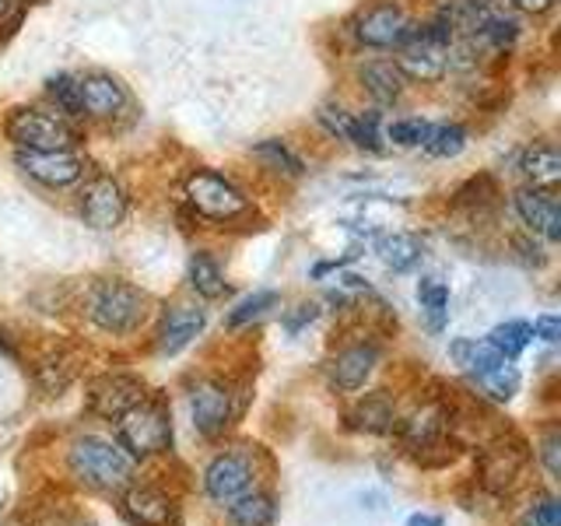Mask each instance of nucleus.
Here are the masks:
<instances>
[{
    "label": "nucleus",
    "mask_w": 561,
    "mask_h": 526,
    "mask_svg": "<svg viewBox=\"0 0 561 526\" xmlns=\"http://www.w3.org/2000/svg\"><path fill=\"white\" fill-rule=\"evenodd\" d=\"M84 316L99 327L102 333H113V338H127L134 333L148 316V295L127 285V281H99L92 285L84 298Z\"/></svg>",
    "instance_id": "obj_1"
},
{
    "label": "nucleus",
    "mask_w": 561,
    "mask_h": 526,
    "mask_svg": "<svg viewBox=\"0 0 561 526\" xmlns=\"http://www.w3.org/2000/svg\"><path fill=\"white\" fill-rule=\"evenodd\" d=\"M70 473L95 491H119L127 488L134 478V460L123 453L119 443H105L99 435H84L78 438L67 453Z\"/></svg>",
    "instance_id": "obj_2"
},
{
    "label": "nucleus",
    "mask_w": 561,
    "mask_h": 526,
    "mask_svg": "<svg viewBox=\"0 0 561 526\" xmlns=\"http://www.w3.org/2000/svg\"><path fill=\"white\" fill-rule=\"evenodd\" d=\"M116 438L123 453L130 456V460H151L158 453H169L172 446V414L165 408V400H154V397H145L140 403L116 418Z\"/></svg>",
    "instance_id": "obj_3"
},
{
    "label": "nucleus",
    "mask_w": 561,
    "mask_h": 526,
    "mask_svg": "<svg viewBox=\"0 0 561 526\" xmlns=\"http://www.w3.org/2000/svg\"><path fill=\"white\" fill-rule=\"evenodd\" d=\"M4 134L18 151H70L78 145L75 123L46 105H18L4 123Z\"/></svg>",
    "instance_id": "obj_4"
},
{
    "label": "nucleus",
    "mask_w": 561,
    "mask_h": 526,
    "mask_svg": "<svg viewBox=\"0 0 561 526\" xmlns=\"http://www.w3.org/2000/svg\"><path fill=\"white\" fill-rule=\"evenodd\" d=\"M183 197L204 221H218V225L239 221L253 210V201L245 197L242 186H236L228 175L210 172V169H197L186 175Z\"/></svg>",
    "instance_id": "obj_5"
},
{
    "label": "nucleus",
    "mask_w": 561,
    "mask_h": 526,
    "mask_svg": "<svg viewBox=\"0 0 561 526\" xmlns=\"http://www.w3.org/2000/svg\"><path fill=\"white\" fill-rule=\"evenodd\" d=\"M127 190L116 180V175H92L81 193H78V210L88 228H95V232H113L116 225H123L127 218Z\"/></svg>",
    "instance_id": "obj_6"
},
{
    "label": "nucleus",
    "mask_w": 561,
    "mask_h": 526,
    "mask_svg": "<svg viewBox=\"0 0 561 526\" xmlns=\"http://www.w3.org/2000/svg\"><path fill=\"white\" fill-rule=\"evenodd\" d=\"M411 32L414 25L400 4H373L355 18V39L368 49H400Z\"/></svg>",
    "instance_id": "obj_7"
},
{
    "label": "nucleus",
    "mask_w": 561,
    "mask_h": 526,
    "mask_svg": "<svg viewBox=\"0 0 561 526\" xmlns=\"http://www.w3.org/2000/svg\"><path fill=\"white\" fill-rule=\"evenodd\" d=\"M14 165L49 190H67L84 180V162L75 151H14Z\"/></svg>",
    "instance_id": "obj_8"
},
{
    "label": "nucleus",
    "mask_w": 561,
    "mask_h": 526,
    "mask_svg": "<svg viewBox=\"0 0 561 526\" xmlns=\"http://www.w3.org/2000/svg\"><path fill=\"white\" fill-rule=\"evenodd\" d=\"M78 99H81V116L92 119H116L130 110V95L119 78L105 75V70H88L78 78Z\"/></svg>",
    "instance_id": "obj_9"
},
{
    "label": "nucleus",
    "mask_w": 561,
    "mask_h": 526,
    "mask_svg": "<svg viewBox=\"0 0 561 526\" xmlns=\"http://www.w3.org/2000/svg\"><path fill=\"white\" fill-rule=\"evenodd\" d=\"M190 411H193V428L201 435L215 438L221 435L228 425H232V414H236V403H232V390L218 379H204L193 386L190 393Z\"/></svg>",
    "instance_id": "obj_10"
},
{
    "label": "nucleus",
    "mask_w": 561,
    "mask_h": 526,
    "mask_svg": "<svg viewBox=\"0 0 561 526\" xmlns=\"http://www.w3.org/2000/svg\"><path fill=\"white\" fill-rule=\"evenodd\" d=\"M145 397H148L145 382H140L137 376L110 373V376H99L92 386H88V411H95L105 421H116Z\"/></svg>",
    "instance_id": "obj_11"
},
{
    "label": "nucleus",
    "mask_w": 561,
    "mask_h": 526,
    "mask_svg": "<svg viewBox=\"0 0 561 526\" xmlns=\"http://www.w3.org/2000/svg\"><path fill=\"white\" fill-rule=\"evenodd\" d=\"M253 488V464L239 453H221L204 470V491L215 502H232Z\"/></svg>",
    "instance_id": "obj_12"
},
{
    "label": "nucleus",
    "mask_w": 561,
    "mask_h": 526,
    "mask_svg": "<svg viewBox=\"0 0 561 526\" xmlns=\"http://www.w3.org/2000/svg\"><path fill=\"white\" fill-rule=\"evenodd\" d=\"M516 215L523 218V225L530 232L543 236L548 242L561 239V207L554 201V193L548 190H519L516 193Z\"/></svg>",
    "instance_id": "obj_13"
},
{
    "label": "nucleus",
    "mask_w": 561,
    "mask_h": 526,
    "mask_svg": "<svg viewBox=\"0 0 561 526\" xmlns=\"http://www.w3.org/2000/svg\"><path fill=\"white\" fill-rule=\"evenodd\" d=\"M376 365H379L376 344H351V347L337 351V358L330 362V379L337 390L355 393L365 386V379L376 373Z\"/></svg>",
    "instance_id": "obj_14"
},
{
    "label": "nucleus",
    "mask_w": 561,
    "mask_h": 526,
    "mask_svg": "<svg viewBox=\"0 0 561 526\" xmlns=\"http://www.w3.org/2000/svg\"><path fill=\"white\" fill-rule=\"evenodd\" d=\"M123 516L130 519V526H172L175 508H172V499L162 495L158 488L127 484V495H123Z\"/></svg>",
    "instance_id": "obj_15"
},
{
    "label": "nucleus",
    "mask_w": 561,
    "mask_h": 526,
    "mask_svg": "<svg viewBox=\"0 0 561 526\" xmlns=\"http://www.w3.org/2000/svg\"><path fill=\"white\" fill-rule=\"evenodd\" d=\"M207 312L201 306H172L162 320V330H158V347L162 355H180L186 344H193V338L204 330Z\"/></svg>",
    "instance_id": "obj_16"
},
{
    "label": "nucleus",
    "mask_w": 561,
    "mask_h": 526,
    "mask_svg": "<svg viewBox=\"0 0 561 526\" xmlns=\"http://www.w3.org/2000/svg\"><path fill=\"white\" fill-rule=\"evenodd\" d=\"M526 464V453L519 443L505 446V443H495L481 453V484L491 488V491H505L519 478V470Z\"/></svg>",
    "instance_id": "obj_17"
},
{
    "label": "nucleus",
    "mask_w": 561,
    "mask_h": 526,
    "mask_svg": "<svg viewBox=\"0 0 561 526\" xmlns=\"http://www.w3.org/2000/svg\"><path fill=\"white\" fill-rule=\"evenodd\" d=\"M519 172L530 180L534 190L554 193L561 183V151L551 145V140H534V145L526 148L519 158Z\"/></svg>",
    "instance_id": "obj_18"
},
{
    "label": "nucleus",
    "mask_w": 561,
    "mask_h": 526,
    "mask_svg": "<svg viewBox=\"0 0 561 526\" xmlns=\"http://www.w3.org/2000/svg\"><path fill=\"white\" fill-rule=\"evenodd\" d=\"M358 81H362V92L379 105H393L403 95V88H408V81H403L400 67L393 60H365L358 67Z\"/></svg>",
    "instance_id": "obj_19"
},
{
    "label": "nucleus",
    "mask_w": 561,
    "mask_h": 526,
    "mask_svg": "<svg viewBox=\"0 0 561 526\" xmlns=\"http://www.w3.org/2000/svg\"><path fill=\"white\" fill-rule=\"evenodd\" d=\"M274 513H277V505L271 495H263V491H245V495L228 502V519H232V526H271Z\"/></svg>",
    "instance_id": "obj_20"
},
{
    "label": "nucleus",
    "mask_w": 561,
    "mask_h": 526,
    "mask_svg": "<svg viewBox=\"0 0 561 526\" xmlns=\"http://www.w3.org/2000/svg\"><path fill=\"white\" fill-rule=\"evenodd\" d=\"M417 302H421V312H425L428 330L432 333H443L446 330V320H449V288L438 277H421Z\"/></svg>",
    "instance_id": "obj_21"
},
{
    "label": "nucleus",
    "mask_w": 561,
    "mask_h": 526,
    "mask_svg": "<svg viewBox=\"0 0 561 526\" xmlns=\"http://www.w3.org/2000/svg\"><path fill=\"white\" fill-rule=\"evenodd\" d=\"M449 355L470 379H478L481 373H488V368H495L499 362H505L488 341H453Z\"/></svg>",
    "instance_id": "obj_22"
},
{
    "label": "nucleus",
    "mask_w": 561,
    "mask_h": 526,
    "mask_svg": "<svg viewBox=\"0 0 561 526\" xmlns=\"http://www.w3.org/2000/svg\"><path fill=\"white\" fill-rule=\"evenodd\" d=\"M347 421H351V428H362V432H393L397 411L386 397H368L347 414Z\"/></svg>",
    "instance_id": "obj_23"
},
{
    "label": "nucleus",
    "mask_w": 561,
    "mask_h": 526,
    "mask_svg": "<svg viewBox=\"0 0 561 526\" xmlns=\"http://www.w3.org/2000/svg\"><path fill=\"white\" fill-rule=\"evenodd\" d=\"M190 288L197 291L201 298H207V302H215V298H221L228 291L221 267L207 253H193V260H190Z\"/></svg>",
    "instance_id": "obj_24"
},
{
    "label": "nucleus",
    "mask_w": 561,
    "mask_h": 526,
    "mask_svg": "<svg viewBox=\"0 0 561 526\" xmlns=\"http://www.w3.org/2000/svg\"><path fill=\"white\" fill-rule=\"evenodd\" d=\"M530 341H534V330H530V323H526V320H508V323H499L495 330L488 333V344L495 347L505 362L519 358Z\"/></svg>",
    "instance_id": "obj_25"
},
{
    "label": "nucleus",
    "mask_w": 561,
    "mask_h": 526,
    "mask_svg": "<svg viewBox=\"0 0 561 526\" xmlns=\"http://www.w3.org/2000/svg\"><path fill=\"white\" fill-rule=\"evenodd\" d=\"M253 155H256L267 169H274L277 175H288V180H298V175L306 172V165L298 162V155L285 145V140H277V137L260 140V145L253 148Z\"/></svg>",
    "instance_id": "obj_26"
},
{
    "label": "nucleus",
    "mask_w": 561,
    "mask_h": 526,
    "mask_svg": "<svg viewBox=\"0 0 561 526\" xmlns=\"http://www.w3.org/2000/svg\"><path fill=\"white\" fill-rule=\"evenodd\" d=\"M473 386H478L484 397L505 403L519 393V373L508 362H499L495 368H488V373H481L478 379H473Z\"/></svg>",
    "instance_id": "obj_27"
},
{
    "label": "nucleus",
    "mask_w": 561,
    "mask_h": 526,
    "mask_svg": "<svg viewBox=\"0 0 561 526\" xmlns=\"http://www.w3.org/2000/svg\"><path fill=\"white\" fill-rule=\"evenodd\" d=\"M379 253H382V260H386V267L390 271H397V274H403V271H411L414 263L421 260V242L414 239V236H403V232H393V236H386L382 242H379Z\"/></svg>",
    "instance_id": "obj_28"
},
{
    "label": "nucleus",
    "mask_w": 561,
    "mask_h": 526,
    "mask_svg": "<svg viewBox=\"0 0 561 526\" xmlns=\"http://www.w3.org/2000/svg\"><path fill=\"white\" fill-rule=\"evenodd\" d=\"M35 379H39L46 397H60L70 382H75V365H70L64 355H49L35 365Z\"/></svg>",
    "instance_id": "obj_29"
},
{
    "label": "nucleus",
    "mask_w": 561,
    "mask_h": 526,
    "mask_svg": "<svg viewBox=\"0 0 561 526\" xmlns=\"http://www.w3.org/2000/svg\"><path fill=\"white\" fill-rule=\"evenodd\" d=\"M467 148V130L460 123H443V127H432L425 137V151L432 158H456Z\"/></svg>",
    "instance_id": "obj_30"
},
{
    "label": "nucleus",
    "mask_w": 561,
    "mask_h": 526,
    "mask_svg": "<svg viewBox=\"0 0 561 526\" xmlns=\"http://www.w3.org/2000/svg\"><path fill=\"white\" fill-rule=\"evenodd\" d=\"M277 302H280L277 291H253L250 298H242V302L225 316V327H228V330H239V327H245V323L260 320L263 312H271Z\"/></svg>",
    "instance_id": "obj_31"
},
{
    "label": "nucleus",
    "mask_w": 561,
    "mask_h": 526,
    "mask_svg": "<svg viewBox=\"0 0 561 526\" xmlns=\"http://www.w3.org/2000/svg\"><path fill=\"white\" fill-rule=\"evenodd\" d=\"M46 95L57 105V113H64L67 119L81 116V99H78V78L75 75H53L46 81Z\"/></svg>",
    "instance_id": "obj_32"
},
{
    "label": "nucleus",
    "mask_w": 561,
    "mask_h": 526,
    "mask_svg": "<svg viewBox=\"0 0 561 526\" xmlns=\"http://www.w3.org/2000/svg\"><path fill=\"white\" fill-rule=\"evenodd\" d=\"M351 145L368 151V155H379L382 145V134H379V113H358L355 116V130H351Z\"/></svg>",
    "instance_id": "obj_33"
},
{
    "label": "nucleus",
    "mask_w": 561,
    "mask_h": 526,
    "mask_svg": "<svg viewBox=\"0 0 561 526\" xmlns=\"http://www.w3.org/2000/svg\"><path fill=\"white\" fill-rule=\"evenodd\" d=\"M428 130L432 127L425 119H393L390 127H386V140L397 148H417V145H425Z\"/></svg>",
    "instance_id": "obj_34"
},
{
    "label": "nucleus",
    "mask_w": 561,
    "mask_h": 526,
    "mask_svg": "<svg viewBox=\"0 0 561 526\" xmlns=\"http://www.w3.org/2000/svg\"><path fill=\"white\" fill-rule=\"evenodd\" d=\"M320 123L333 137L351 140V130H355V113H347L344 105H337V102H327L320 110Z\"/></svg>",
    "instance_id": "obj_35"
},
{
    "label": "nucleus",
    "mask_w": 561,
    "mask_h": 526,
    "mask_svg": "<svg viewBox=\"0 0 561 526\" xmlns=\"http://www.w3.org/2000/svg\"><path fill=\"white\" fill-rule=\"evenodd\" d=\"M540 460H543V467H548L551 478H558V473H561V435L558 432H551L540 443Z\"/></svg>",
    "instance_id": "obj_36"
},
{
    "label": "nucleus",
    "mask_w": 561,
    "mask_h": 526,
    "mask_svg": "<svg viewBox=\"0 0 561 526\" xmlns=\"http://www.w3.org/2000/svg\"><path fill=\"white\" fill-rule=\"evenodd\" d=\"M534 526H561V502L558 499H540L534 505V516H530Z\"/></svg>",
    "instance_id": "obj_37"
},
{
    "label": "nucleus",
    "mask_w": 561,
    "mask_h": 526,
    "mask_svg": "<svg viewBox=\"0 0 561 526\" xmlns=\"http://www.w3.org/2000/svg\"><path fill=\"white\" fill-rule=\"evenodd\" d=\"M316 316H320V306H316V302H302L295 312L285 316V327H288V333H298L302 327H309Z\"/></svg>",
    "instance_id": "obj_38"
},
{
    "label": "nucleus",
    "mask_w": 561,
    "mask_h": 526,
    "mask_svg": "<svg viewBox=\"0 0 561 526\" xmlns=\"http://www.w3.org/2000/svg\"><path fill=\"white\" fill-rule=\"evenodd\" d=\"M530 330H534V338H540L543 344H554L561 338V320L558 316H537V323Z\"/></svg>",
    "instance_id": "obj_39"
},
{
    "label": "nucleus",
    "mask_w": 561,
    "mask_h": 526,
    "mask_svg": "<svg viewBox=\"0 0 561 526\" xmlns=\"http://www.w3.org/2000/svg\"><path fill=\"white\" fill-rule=\"evenodd\" d=\"M513 8L523 14H543L554 8V0H513Z\"/></svg>",
    "instance_id": "obj_40"
},
{
    "label": "nucleus",
    "mask_w": 561,
    "mask_h": 526,
    "mask_svg": "<svg viewBox=\"0 0 561 526\" xmlns=\"http://www.w3.org/2000/svg\"><path fill=\"white\" fill-rule=\"evenodd\" d=\"M18 11H22V0H0V22H11Z\"/></svg>",
    "instance_id": "obj_41"
},
{
    "label": "nucleus",
    "mask_w": 561,
    "mask_h": 526,
    "mask_svg": "<svg viewBox=\"0 0 561 526\" xmlns=\"http://www.w3.org/2000/svg\"><path fill=\"white\" fill-rule=\"evenodd\" d=\"M408 526H443V516H428V513H417L408 519Z\"/></svg>",
    "instance_id": "obj_42"
},
{
    "label": "nucleus",
    "mask_w": 561,
    "mask_h": 526,
    "mask_svg": "<svg viewBox=\"0 0 561 526\" xmlns=\"http://www.w3.org/2000/svg\"><path fill=\"white\" fill-rule=\"evenodd\" d=\"M75 526H95V523H88V519H81V523H75Z\"/></svg>",
    "instance_id": "obj_43"
}]
</instances>
